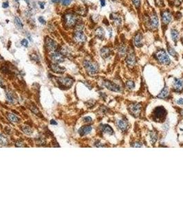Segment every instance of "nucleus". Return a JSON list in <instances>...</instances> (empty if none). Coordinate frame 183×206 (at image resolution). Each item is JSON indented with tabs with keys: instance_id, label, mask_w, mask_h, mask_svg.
<instances>
[{
	"instance_id": "nucleus-1",
	"label": "nucleus",
	"mask_w": 183,
	"mask_h": 206,
	"mask_svg": "<svg viewBox=\"0 0 183 206\" xmlns=\"http://www.w3.org/2000/svg\"><path fill=\"white\" fill-rule=\"evenodd\" d=\"M156 56L157 60L160 62V63L165 64V65H169L171 63V60L169 58V56L167 55L166 52L164 50H160L157 52V53L156 54Z\"/></svg>"
},
{
	"instance_id": "nucleus-2",
	"label": "nucleus",
	"mask_w": 183,
	"mask_h": 206,
	"mask_svg": "<svg viewBox=\"0 0 183 206\" xmlns=\"http://www.w3.org/2000/svg\"><path fill=\"white\" fill-rule=\"evenodd\" d=\"M83 64L86 70H87V72L90 74L93 75V74H96L97 72L98 66L94 63H93L90 60H85Z\"/></svg>"
},
{
	"instance_id": "nucleus-3",
	"label": "nucleus",
	"mask_w": 183,
	"mask_h": 206,
	"mask_svg": "<svg viewBox=\"0 0 183 206\" xmlns=\"http://www.w3.org/2000/svg\"><path fill=\"white\" fill-rule=\"evenodd\" d=\"M65 24L67 27H72L77 23V17L73 14L68 13L65 16Z\"/></svg>"
},
{
	"instance_id": "nucleus-4",
	"label": "nucleus",
	"mask_w": 183,
	"mask_h": 206,
	"mask_svg": "<svg viewBox=\"0 0 183 206\" xmlns=\"http://www.w3.org/2000/svg\"><path fill=\"white\" fill-rule=\"evenodd\" d=\"M45 44H46V49L49 51H54L57 48V43L49 37H47L46 39Z\"/></svg>"
},
{
	"instance_id": "nucleus-5",
	"label": "nucleus",
	"mask_w": 183,
	"mask_h": 206,
	"mask_svg": "<svg viewBox=\"0 0 183 206\" xmlns=\"http://www.w3.org/2000/svg\"><path fill=\"white\" fill-rule=\"evenodd\" d=\"M103 85L104 87H105L106 88H107L108 89L111 91H116V92H120L121 91L120 87L118 86L116 84L113 83H111L109 81H103Z\"/></svg>"
},
{
	"instance_id": "nucleus-6",
	"label": "nucleus",
	"mask_w": 183,
	"mask_h": 206,
	"mask_svg": "<svg viewBox=\"0 0 183 206\" xmlns=\"http://www.w3.org/2000/svg\"><path fill=\"white\" fill-rule=\"evenodd\" d=\"M166 115V111L165 109L162 107H158L155 109L154 111V116L156 117V120H162L164 118Z\"/></svg>"
},
{
	"instance_id": "nucleus-7",
	"label": "nucleus",
	"mask_w": 183,
	"mask_h": 206,
	"mask_svg": "<svg viewBox=\"0 0 183 206\" xmlns=\"http://www.w3.org/2000/svg\"><path fill=\"white\" fill-rule=\"evenodd\" d=\"M74 39L77 43H83L86 41V35L80 30H78L74 33Z\"/></svg>"
},
{
	"instance_id": "nucleus-8",
	"label": "nucleus",
	"mask_w": 183,
	"mask_h": 206,
	"mask_svg": "<svg viewBox=\"0 0 183 206\" xmlns=\"http://www.w3.org/2000/svg\"><path fill=\"white\" fill-rule=\"evenodd\" d=\"M51 60L55 63H61L64 61V57L59 53H53L50 56Z\"/></svg>"
},
{
	"instance_id": "nucleus-9",
	"label": "nucleus",
	"mask_w": 183,
	"mask_h": 206,
	"mask_svg": "<svg viewBox=\"0 0 183 206\" xmlns=\"http://www.w3.org/2000/svg\"><path fill=\"white\" fill-rule=\"evenodd\" d=\"M130 109L133 115L138 116H139L140 112L141 106L139 104H133L130 107Z\"/></svg>"
},
{
	"instance_id": "nucleus-10",
	"label": "nucleus",
	"mask_w": 183,
	"mask_h": 206,
	"mask_svg": "<svg viewBox=\"0 0 183 206\" xmlns=\"http://www.w3.org/2000/svg\"><path fill=\"white\" fill-rule=\"evenodd\" d=\"M59 81L64 87H67V88L70 87L73 84V80L70 78H67V77L66 78H61Z\"/></svg>"
},
{
	"instance_id": "nucleus-11",
	"label": "nucleus",
	"mask_w": 183,
	"mask_h": 206,
	"mask_svg": "<svg viewBox=\"0 0 183 206\" xmlns=\"http://www.w3.org/2000/svg\"><path fill=\"white\" fill-rule=\"evenodd\" d=\"M172 19V16L171 13L167 10H165L162 13V21L164 24H168L171 21Z\"/></svg>"
},
{
	"instance_id": "nucleus-12",
	"label": "nucleus",
	"mask_w": 183,
	"mask_h": 206,
	"mask_svg": "<svg viewBox=\"0 0 183 206\" xmlns=\"http://www.w3.org/2000/svg\"><path fill=\"white\" fill-rule=\"evenodd\" d=\"M136 56H135L134 54V53H130L127 56L126 58V63L128 64V65L132 67L136 64Z\"/></svg>"
},
{
	"instance_id": "nucleus-13",
	"label": "nucleus",
	"mask_w": 183,
	"mask_h": 206,
	"mask_svg": "<svg viewBox=\"0 0 183 206\" xmlns=\"http://www.w3.org/2000/svg\"><path fill=\"white\" fill-rule=\"evenodd\" d=\"M174 89L176 91H180L183 89V81L181 79L176 78L174 82Z\"/></svg>"
},
{
	"instance_id": "nucleus-14",
	"label": "nucleus",
	"mask_w": 183,
	"mask_h": 206,
	"mask_svg": "<svg viewBox=\"0 0 183 206\" xmlns=\"http://www.w3.org/2000/svg\"><path fill=\"white\" fill-rule=\"evenodd\" d=\"M159 22H158V18L156 14H153L151 15L150 19V26L151 28L156 29L158 26Z\"/></svg>"
},
{
	"instance_id": "nucleus-15",
	"label": "nucleus",
	"mask_w": 183,
	"mask_h": 206,
	"mask_svg": "<svg viewBox=\"0 0 183 206\" xmlns=\"http://www.w3.org/2000/svg\"><path fill=\"white\" fill-rule=\"evenodd\" d=\"M143 35L140 33H138L134 37V44L138 47H140L143 45Z\"/></svg>"
},
{
	"instance_id": "nucleus-16",
	"label": "nucleus",
	"mask_w": 183,
	"mask_h": 206,
	"mask_svg": "<svg viewBox=\"0 0 183 206\" xmlns=\"http://www.w3.org/2000/svg\"><path fill=\"white\" fill-rule=\"evenodd\" d=\"M100 53H101V55L103 58H108L111 54V50L107 47H104L101 50Z\"/></svg>"
},
{
	"instance_id": "nucleus-17",
	"label": "nucleus",
	"mask_w": 183,
	"mask_h": 206,
	"mask_svg": "<svg viewBox=\"0 0 183 206\" xmlns=\"http://www.w3.org/2000/svg\"><path fill=\"white\" fill-rule=\"evenodd\" d=\"M117 126L122 131H125L128 129V123L127 121L124 120H119L117 121Z\"/></svg>"
},
{
	"instance_id": "nucleus-18",
	"label": "nucleus",
	"mask_w": 183,
	"mask_h": 206,
	"mask_svg": "<svg viewBox=\"0 0 183 206\" xmlns=\"http://www.w3.org/2000/svg\"><path fill=\"white\" fill-rule=\"evenodd\" d=\"M92 129L90 126H86L81 127L79 130V133L81 136H83V135H86L90 133L92 131Z\"/></svg>"
},
{
	"instance_id": "nucleus-19",
	"label": "nucleus",
	"mask_w": 183,
	"mask_h": 206,
	"mask_svg": "<svg viewBox=\"0 0 183 206\" xmlns=\"http://www.w3.org/2000/svg\"><path fill=\"white\" fill-rule=\"evenodd\" d=\"M51 69L55 73H58V74H62L65 72V69L64 67H60L59 65H55V64H52L51 65Z\"/></svg>"
},
{
	"instance_id": "nucleus-20",
	"label": "nucleus",
	"mask_w": 183,
	"mask_h": 206,
	"mask_svg": "<svg viewBox=\"0 0 183 206\" xmlns=\"http://www.w3.org/2000/svg\"><path fill=\"white\" fill-rule=\"evenodd\" d=\"M110 16H111L110 17L111 19H113L114 21V22H115L117 25H120V24H121V21H122V20H121V17L119 16L118 14L113 13V14H111Z\"/></svg>"
},
{
	"instance_id": "nucleus-21",
	"label": "nucleus",
	"mask_w": 183,
	"mask_h": 206,
	"mask_svg": "<svg viewBox=\"0 0 183 206\" xmlns=\"http://www.w3.org/2000/svg\"><path fill=\"white\" fill-rule=\"evenodd\" d=\"M95 34L96 35V37H98L100 39H103L105 36V31L101 27H99L96 30Z\"/></svg>"
},
{
	"instance_id": "nucleus-22",
	"label": "nucleus",
	"mask_w": 183,
	"mask_h": 206,
	"mask_svg": "<svg viewBox=\"0 0 183 206\" xmlns=\"http://www.w3.org/2000/svg\"><path fill=\"white\" fill-rule=\"evenodd\" d=\"M171 35H172V39H173V41H174L175 43H176L177 41H178V39L179 37L178 31L177 30H176V29H173V30H172V31H171Z\"/></svg>"
},
{
	"instance_id": "nucleus-23",
	"label": "nucleus",
	"mask_w": 183,
	"mask_h": 206,
	"mask_svg": "<svg viewBox=\"0 0 183 206\" xmlns=\"http://www.w3.org/2000/svg\"><path fill=\"white\" fill-rule=\"evenodd\" d=\"M168 96H169V90H168L167 87H165L160 92V93L158 94V97L160 98H166Z\"/></svg>"
},
{
	"instance_id": "nucleus-24",
	"label": "nucleus",
	"mask_w": 183,
	"mask_h": 206,
	"mask_svg": "<svg viewBox=\"0 0 183 206\" xmlns=\"http://www.w3.org/2000/svg\"><path fill=\"white\" fill-rule=\"evenodd\" d=\"M102 130L103 132L105 133H107V134H109V135L114 134L113 129H111V128L108 125L103 126L102 128Z\"/></svg>"
},
{
	"instance_id": "nucleus-25",
	"label": "nucleus",
	"mask_w": 183,
	"mask_h": 206,
	"mask_svg": "<svg viewBox=\"0 0 183 206\" xmlns=\"http://www.w3.org/2000/svg\"><path fill=\"white\" fill-rule=\"evenodd\" d=\"M8 120H9L10 121H11L12 122L16 123L19 122L18 118H17L15 115H14V114H8Z\"/></svg>"
},
{
	"instance_id": "nucleus-26",
	"label": "nucleus",
	"mask_w": 183,
	"mask_h": 206,
	"mask_svg": "<svg viewBox=\"0 0 183 206\" xmlns=\"http://www.w3.org/2000/svg\"><path fill=\"white\" fill-rule=\"evenodd\" d=\"M15 26L19 28V29H21L23 28V23L20 20V19L18 17H15Z\"/></svg>"
},
{
	"instance_id": "nucleus-27",
	"label": "nucleus",
	"mask_w": 183,
	"mask_h": 206,
	"mask_svg": "<svg viewBox=\"0 0 183 206\" xmlns=\"http://www.w3.org/2000/svg\"><path fill=\"white\" fill-rule=\"evenodd\" d=\"M118 52L119 55L121 56H124L125 54V53H126V47L124 45H121V46L119 47Z\"/></svg>"
},
{
	"instance_id": "nucleus-28",
	"label": "nucleus",
	"mask_w": 183,
	"mask_h": 206,
	"mask_svg": "<svg viewBox=\"0 0 183 206\" xmlns=\"http://www.w3.org/2000/svg\"><path fill=\"white\" fill-rule=\"evenodd\" d=\"M8 144L7 139L3 135L0 134V144L3 146H6Z\"/></svg>"
},
{
	"instance_id": "nucleus-29",
	"label": "nucleus",
	"mask_w": 183,
	"mask_h": 206,
	"mask_svg": "<svg viewBox=\"0 0 183 206\" xmlns=\"http://www.w3.org/2000/svg\"><path fill=\"white\" fill-rule=\"evenodd\" d=\"M6 98H7L8 100L10 102H12V103L14 102V97H13V96L12 95L11 93L6 92Z\"/></svg>"
},
{
	"instance_id": "nucleus-30",
	"label": "nucleus",
	"mask_w": 183,
	"mask_h": 206,
	"mask_svg": "<svg viewBox=\"0 0 183 206\" xmlns=\"http://www.w3.org/2000/svg\"><path fill=\"white\" fill-rule=\"evenodd\" d=\"M168 52H169L170 55L173 56H175L176 55V52L175 51V50L174 48H172V47L168 46Z\"/></svg>"
},
{
	"instance_id": "nucleus-31",
	"label": "nucleus",
	"mask_w": 183,
	"mask_h": 206,
	"mask_svg": "<svg viewBox=\"0 0 183 206\" xmlns=\"http://www.w3.org/2000/svg\"><path fill=\"white\" fill-rule=\"evenodd\" d=\"M126 85H127V87H128V88L130 89H133L135 87L134 83L132 81H128V82H127Z\"/></svg>"
},
{
	"instance_id": "nucleus-32",
	"label": "nucleus",
	"mask_w": 183,
	"mask_h": 206,
	"mask_svg": "<svg viewBox=\"0 0 183 206\" xmlns=\"http://www.w3.org/2000/svg\"><path fill=\"white\" fill-rule=\"evenodd\" d=\"M132 3L137 8H138L140 6V0H132Z\"/></svg>"
},
{
	"instance_id": "nucleus-33",
	"label": "nucleus",
	"mask_w": 183,
	"mask_h": 206,
	"mask_svg": "<svg viewBox=\"0 0 183 206\" xmlns=\"http://www.w3.org/2000/svg\"><path fill=\"white\" fill-rule=\"evenodd\" d=\"M23 131H24V133H26L27 135H30L32 133V131H31V129H30V128H28V126H26V127L23 128Z\"/></svg>"
},
{
	"instance_id": "nucleus-34",
	"label": "nucleus",
	"mask_w": 183,
	"mask_h": 206,
	"mask_svg": "<svg viewBox=\"0 0 183 206\" xmlns=\"http://www.w3.org/2000/svg\"><path fill=\"white\" fill-rule=\"evenodd\" d=\"M21 45H23V47H27L28 46V40L26 39H23L21 41Z\"/></svg>"
},
{
	"instance_id": "nucleus-35",
	"label": "nucleus",
	"mask_w": 183,
	"mask_h": 206,
	"mask_svg": "<svg viewBox=\"0 0 183 206\" xmlns=\"http://www.w3.org/2000/svg\"><path fill=\"white\" fill-rule=\"evenodd\" d=\"M151 139L152 142H155V141H156V139H157V136H156V135L155 133H151Z\"/></svg>"
},
{
	"instance_id": "nucleus-36",
	"label": "nucleus",
	"mask_w": 183,
	"mask_h": 206,
	"mask_svg": "<svg viewBox=\"0 0 183 206\" xmlns=\"http://www.w3.org/2000/svg\"><path fill=\"white\" fill-rule=\"evenodd\" d=\"M72 0H62V4L63 6H68L70 4Z\"/></svg>"
},
{
	"instance_id": "nucleus-37",
	"label": "nucleus",
	"mask_w": 183,
	"mask_h": 206,
	"mask_svg": "<svg viewBox=\"0 0 183 206\" xmlns=\"http://www.w3.org/2000/svg\"><path fill=\"white\" fill-rule=\"evenodd\" d=\"M38 20H39V21L40 23H41V24H44V25H45L46 23V20L44 19V17H39V18H38Z\"/></svg>"
},
{
	"instance_id": "nucleus-38",
	"label": "nucleus",
	"mask_w": 183,
	"mask_h": 206,
	"mask_svg": "<svg viewBox=\"0 0 183 206\" xmlns=\"http://www.w3.org/2000/svg\"><path fill=\"white\" fill-rule=\"evenodd\" d=\"M83 120L86 122H92V118L90 117H86V118H83Z\"/></svg>"
},
{
	"instance_id": "nucleus-39",
	"label": "nucleus",
	"mask_w": 183,
	"mask_h": 206,
	"mask_svg": "<svg viewBox=\"0 0 183 206\" xmlns=\"http://www.w3.org/2000/svg\"><path fill=\"white\" fill-rule=\"evenodd\" d=\"M8 6H9V4H8V2H6L3 3L2 7L4 8H6L8 7Z\"/></svg>"
},
{
	"instance_id": "nucleus-40",
	"label": "nucleus",
	"mask_w": 183,
	"mask_h": 206,
	"mask_svg": "<svg viewBox=\"0 0 183 206\" xmlns=\"http://www.w3.org/2000/svg\"><path fill=\"white\" fill-rule=\"evenodd\" d=\"M100 2H101V6L102 7H104L105 6V0H100Z\"/></svg>"
},
{
	"instance_id": "nucleus-41",
	"label": "nucleus",
	"mask_w": 183,
	"mask_h": 206,
	"mask_svg": "<svg viewBox=\"0 0 183 206\" xmlns=\"http://www.w3.org/2000/svg\"><path fill=\"white\" fill-rule=\"evenodd\" d=\"M39 4L40 5V8H41V9H44V5H45V3L39 2Z\"/></svg>"
},
{
	"instance_id": "nucleus-42",
	"label": "nucleus",
	"mask_w": 183,
	"mask_h": 206,
	"mask_svg": "<svg viewBox=\"0 0 183 206\" xmlns=\"http://www.w3.org/2000/svg\"><path fill=\"white\" fill-rule=\"evenodd\" d=\"M177 103L178 104H183V99L182 98H180V99L177 101Z\"/></svg>"
},
{
	"instance_id": "nucleus-43",
	"label": "nucleus",
	"mask_w": 183,
	"mask_h": 206,
	"mask_svg": "<svg viewBox=\"0 0 183 206\" xmlns=\"http://www.w3.org/2000/svg\"><path fill=\"white\" fill-rule=\"evenodd\" d=\"M0 86H1L2 87H3V88L4 87V83H2V81L1 80V78H0Z\"/></svg>"
},
{
	"instance_id": "nucleus-44",
	"label": "nucleus",
	"mask_w": 183,
	"mask_h": 206,
	"mask_svg": "<svg viewBox=\"0 0 183 206\" xmlns=\"http://www.w3.org/2000/svg\"><path fill=\"white\" fill-rule=\"evenodd\" d=\"M50 124H55V125H57V123L54 120H51V121H50Z\"/></svg>"
},
{
	"instance_id": "nucleus-45",
	"label": "nucleus",
	"mask_w": 183,
	"mask_h": 206,
	"mask_svg": "<svg viewBox=\"0 0 183 206\" xmlns=\"http://www.w3.org/2000/svg\"><path fill=\"white\" fill-rule=\"evenodd\" d=\"M24 2L27 4L29 5V3H30V0H24Z\"/></svg>"
},
{
	"instance_id": "nucleus-46",
	"label": "nucleus",
	"mask_w": 183,
	"mask_h": 206,
	"mask_svg": "<svg viewBox=\"0 0 183 206\" xmlns=\"http://www.w3.org/2000/svg\"><path fill=\"white\" fill-rule=\"evenodd\" d=\"M60 0H52V2L54 3H56V2H59Z\"/></svg>"
},
{
	"instance_id": "nucleus-47",
	"label": "nucleus",
	"mask_w": 183,
	"mask_h": 206,
	"mask_svg": "<svg viewBox=\"0 0 183 206\" xmlns=\"http://www.w3.org/2000/svg\"><path fill=\"white\" fill-rule=\"evenodd\" d=\"M181 114H182V115L183 116V110L182 111H181Z\"/></svg>"
},
{
	"instance_id": "nucleus-48",
	"label": "nucleus",
	"mask_w": 183,
	"mask_h": 206,
	"mask_svg": "<svg viewBox=\"0 0 183 206\" xmlns=\"http://www.w3.org/2000/svg\"><path fill=\"white\" fill-rule=\"evenodd\" d=\"M175 1H176V2H178V1H180V0H175Z\"/></svg>"
},
{
	"instance_id": "nucleus-49",
	"label": "nucleus",
	"mask_w": 183,
	"mask_h": 206,
	"mask_svg": "<svg viewBox=\"0 0 183 206\" xmlns=\"http://www.w3.org/2000/svg\"><path fill=\"white\" fill-rule=\"evenodd\" d=\"M15 1H16V2H19V0H15Z\"/></svg>"
}]
</instances>
